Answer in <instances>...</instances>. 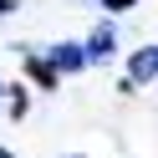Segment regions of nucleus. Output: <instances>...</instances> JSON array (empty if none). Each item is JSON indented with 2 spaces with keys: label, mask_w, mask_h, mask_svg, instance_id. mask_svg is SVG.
Instances as JSON below:
<instances>
[{
  "label": "nucleus",
  "mask_w": 158,
  "mask_h": 158,
  "mask_svg": "<svg viewBox=\"0 0 158 158\" xmlns=\"http://www.w3.org/2000/svg\"><path fill=\"white\" fill-rule=\"evenodd\" d=\"M0 92H5V82H0Z\"/></svg>",
  "instance_id": "1a4fd4ad"
},
{
  "label": "nucleus",
  "mask_w": 158,
  "mask_h": 158,
  "mask_svg": "<svg viewBox=\"0 0 158 158\" xmlns=\"http://www.w3.org/2000/svg\"><path fill=\"white\" fill-rule=\"evenodd\" d=\"M46 61H51L56 77H77V72H87V51H82V41H56V46H46Z\"/></svg>",
  "instance_id": "f03ea898"
},
{
  "label": "nucleus",
  "mask_w": 158,
  "mask_h": 158,
  "mask_svg": "<svg viewBox=\"0 0 158 158\" xmlns=\"http://www.w3.org/2000/svg\"><path fill=\"white\" fill-rule=\"evenodd\" d=\"M117 46H123V36H117V21H102L92 36L82 41V51H87V66H107L117 56Z\"/></svg>",
  "instance_id": "f257e3e1"
},
{
  "label": "nucleus",
  "mask_w": 158,
  "mask_h": 158,
  "mask_svg": "<svg viewBox=\"0 0 158 158\" xmlns=\"http://www.w3.org/2000/svg\"><path fill=\"white\" fill-rule=\"evenodd\" d=\"M31 112V92L26 87H10V117H26Z\"/></svg>",
  "instance_id": "39448f33"
},
{
  "label": "nucleus",
  "mask_w": 158,
  "mask_h": 158,
  "mask_svg": "<svg viewBox=\"0 0 158 158\" xmlns=\"http://www.w3.org/2000/svg\"><path fill=\"white\" fill-rule=\"evenodd\" d=\"M102 5H107V21H112V15H123V10H133L138 0H102Z\"/></svg>",
  "instance_id": "423d86ee"
},
{
  "label": "nucleus",
  "mask_w": 158,
  "mask_h": 158,
  "mask_svg": "<svg viewBox=\"0 0 158 158\" xmlns=\"http://www.w3.org/2000/svg\"><path fill=\"white\" fill-rule=\"evenodd\" d=\"M0 158H15V153H10V148H0Z\"/></svg>",
  "instance_id": "6e6552de"
},
{
  "label": "nucleus",
  "mask_w": 158,
  "mask_h": 158,
  "mask_svg": "<svg viewBox=\"0 0 158 158\" xmlns=\"http://www.w3.org/2000/svg\"><path fill=\"white\" fill-rule=\"evenodd\" d=\"M153 82H158V41H148L127 56V87H153Z\"/></svg>",
  "instance_id": "7ed1b4c3"
},
{
  "label": "nucleus",
  "mask_w": 158,
  "mask_h": 158,
  "mask_svg": "<svg viewBox=\"0 0 158 158\" xmlns=\"http://www.w3.org/2000/svg\"><path fill=\"white\" fill-rule=\"evenodd\" d=\"M10 10H15V0H0V15H10Z\"/></svg>",
  "instance_id": "0eeeda50"
},
{
  "label": "nucleus",
  "mask_w": 158,
  "mask_h": 158,
  "mask_svg": "<svg viewBox=\"0 0 158 158\" xmlns=\"http://www.w3.org/2000/svg\"><path fill=\"white\" fill-rule=\"evenodd\" d=\"M26 77H31L41 92H56L61 87V77L51 72V61H46V51H26Z\"/></svg>",
  "instance_id": "20e7f679"
}]
</instances>
